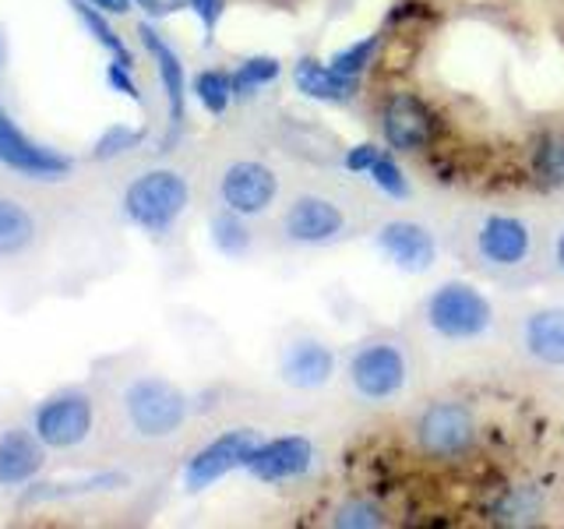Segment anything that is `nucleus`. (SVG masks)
I'll list each match as a JSON object with an SVG mask.
<instances>
[{
	"instance_id": "7c9ffc66",
	"label": "nucleus",
	"mask_w": 564,
	"mask_h": 529,
	"mask_svg": "<svg viewBox=\"0 0 564 529\" xmlns=\"http://www.w3.org/2000/svg\"><path fill=\"white\" fill-rule=\"evenodd\" d=\"M381 155V149L375 145V141H360V145H349L346 152H343V170L346 173H352V176H367L370 173V166H375V159Z\"/></svg>"
},
{
	"instance_id": "1a4fd4ad",
	"label": "nucleus",
	"mask_w": 564,
	"mask_h": 529,
	"mask_svg": "<svg viewBox=\"0 0 564 529\" xmlns=\"http://www.w3.org/2000/svg\"><path fill=\"white\" fill-rule=\"evenodd\" d=\"M279 198V173L261 159H237L219 176V202L223 208L237 212L243 219L264 216Z\"/></svg>"
},
{
	"instance_id": "ddd939ff",
	"label": "nucleus",
	"mask_w": 564,
	"mask_h": 529,
	"mask_svg": "<svg viewBox=\"0 0 564 529\" xmlns=\"http://www.w3.org/2000/svg\"><path fill=\"white\" fill-rule=\"evenodd\" d=\"M381 138L388 152L413 155L434 141V114L431 106L413 93H395L381 106Z\"/></svg>"
},
{
	"instance_id": "f704fd0d",
	"label": "nucleus",
	"mask_w": 564,
	"mask_h": 529,
	"mask_svg": "<svg viewBox=\"0 0 564 529\" xmlns=\"http://www.w3.org/2000/svg\"><path fill=\"white\" fill-rule=\"evenodd\" d=\"M551 264H554V272L564 279V223L554 229V240H551Z\"/></svg>"
},
{
	"instance_id": "4be33fe9",
	"label": "nucleus",
	"mask_w": 564,
	"mask_h": 529,
	"mask_svg": "<svg viewBox=\"0 0 564 529\" xmlns=\"http://www.w3.org/2000/svg\"><path fill=\"white\" fill-rule=\"evenodd\" d=\"M328 522L335 529H381V526H388V511L375 498L352 494V498H343L339 505L332 508Z\"/></svg>"
},
{
	"instance_id": "cd10ccee",
	"label": "nucleus",
	"mask_w": 564,
	"mask_h": 529,
	"mask_svg": "<svg viewBox=\"0 0 564 529\" xmlns=\"http://www.w3.org/2000/svg\"><path fill=\"white\" fill-rule=\"evenodd\" d=\"M378 50H381V35H378V32H370V35H364V40L346 43L343 50H335L332 57H328V64H332L335 71H339V75L360 82V78L367 75V67L375 64Z\"/></svg>"
},
{
	"instance_id": "72a5a7b5",
	"label": "nucleus",
	"mask_w": 564,
	"mask_h": 529,
	"mask_svg": "<svg viewBox=\"0 0 564 529\" xmlns=\"http://www.w3.org/2000/svg\"><path fill=\"white\" fill-rule=\"evenodd\" d=\"M131 4H141V11H149L152 18H166L173 11H181L184 0H131Z\"/></svg>"
},
{
	"instance_id": "e433bc0d",
	"label": "nucleus",
	"mask_w": 564,
	"mask_h": 529,
	"mask_svg": "<svg viewBox=\"0 0 564 529\" xmlns=\"http://www.w3.org/2000/svg\"><path fill=\"white\" fill-rule=\"evenodd\" d=\"M8 64V43H4V32H0V71Z\"/></svg>"
},
{
	"instance_id": "6ab92c4d",
	"label": "nucleus",
	"mask_w": 564,
	"mask_h": 529,
	"mask_svg": "<svg viewBox=\"0 0 564 529\" xmlns=\"http://www.w3.org/2000/svg\"><path fill=\"white\" fill-rule=\"evenodd\" d=\"M46 466V445L35 431H4L0 434V487H22L40 476Z\"/></svg>"
},
{
	"instance_id": "423d86ee",
	"label": "nucleus",
	"mask_w": 564,
	"mask_h": 529,
	"mask_svg": "<svg viewBox=\"0 0 564 529\" xmlns=\"http://www.w3.org/2000/svg\"><path fill=\"white\" fill-rule=\"evenodd\" d=\"M123 410L141 438H170L187 423L191 402L184 388L166 378H138L123 392Z\"/></svg>"
},
{
	"instance_id": "2eb2a0df",
	"label": "nucleus",
	"mask_w": 564,
	"mask_h": 529,
	"mask_svg": "<svg viewBox=\"0 0 564 529\" xmlns=\"http://www.w3.org/2000/svg\"><path fill=\"white\" fill-rule=\"evenodd\" d=\"M0 163L8 170L25 173V176H40V181H53V176L70 173V159L40 145V141H32L8 117V110H0Z\"/></svg>"
},
{
	"instance_id": "5701e85b",
	"label": "nucleus",
	"mask_w": 564,
	"mask_h": 529,
	"mask_svg": "<svg viewBox=\"0 0 564 529\" xmlns=\"http://www.w3.org/2000/svg\"><path fill=\"white\" fill-rule=\"evenodd\" d=\"M533 181L543 191L564 187V134H543L533 145Z\"/></svg>"
},
{
	"instance_id": "c756f323",
	"label": "nucleus",
	"mask_w": 564,
	"mask_h": 529,
	"mask_svg": "<svg viewBox=\"0 0 564 529\" xmlns=\"http://www.w3.org/2000/svg\"><path fill=\"white\" fill-rule=\"evenodd\" d=\"M145 138V131H138V128H128V123H113L110 131H106L99 141H96V159H117L123 152H131L138 149V141Z\"/></svg>"
},
{
	"instance_id": "473e14b6",
	"label": "nucleus",
	"mask_w": 564,
	"mask_h": 529,
	"mask_svg": "<svg viewBox=\"0 0 564 529\" xmlns=\"http://www.w3.org/2000/svg\"><path fill=\"white\" fill-rule=\"evenodd\" d=\"M106 82H110V88L113 93H123L131 102H141V93H138V82H134V75H131V67L128 64H110L106 67Z\"/></svg>"
},
{
	"instance_id": "f257e3e1",
	"label": "nucleus",
	"mask_w": 564,
	"mask_h": 529,
	"mask_svg": "<svg viewBox=\"0 0 564 529\" xmlns=\"http://www.w3.org/2000/svg\"><path fill=\"white\" fill-rule=\"evenodd\" d=\"M420 317L434 339L452 343V346L480 343L494 332V325H498V311H494L490 296L466 279L437 282V287L423 296Z\"/></svg>"
},
{
	"instance_id": "7ed1b4c3",
	"label": "nucleus",
	"mask_w": 564,
	"mask_h": 529,
	"mask_svg": "<svg viewBox=\"0 0 564 529\" xmlns=\"http://www.w3.org/2000/svg\"><path fill=\"white\" fill-rule=\"evenodd\" d=\"M480 441V420L463 399H434L413 420V445L431 463H458Z\"/></svg>"
},
{
	"instance_id": "4468645a",
	"label": "nucleus",
	"mask_w": 564,
	"mask_h": 529,
	"mask_svg": "<svg viewBox=\"0 0 564 529\" xmlns=\"http://www.w3.org/2000/svg\"><path fill=\"white\" fill-rule=\"evenodd\" d=\"M93 399L82 392H64L46 399L40 410H35L32 431L40 434L46 449H75L93 434Z\"/></svg>"
},
{
	"instance_id": "f3484780",
	"label": "nucleus",
	"mask_w": 564,
	"mask_h": 529,
	"mask_svg": "<svg viewBox=\"0 0 564 529\" xmlns=\"http://www.w3.org/2000/svg\"><path fill=\"white\" fill-rule=\"evenodd\" d=\"M519 346L533 364L564 370V304L529 311L519 325Z\"/></svg>"
},
{
	"instance_id": "c9c22d12",
	"label": "nucleus",
	"mask_w": 564,
	"mask_h": 529,
	"mask_svg": "<svg viewBox=\"0 0 564 529\" xmlns=\"http://www.w3.org/2000/svg\"><path fill=\"white\" fill-rule=\"evenodd\" d=\"M88 4H96L106 14H128L131 11V0H88Z\"/></svg>"
},
{
	"instance_id": "aec40b11",
	"label": "nucleus",
	"mask_w": 564,
	"mask_h": 529,
	"mask_svg": "<svg viewBox=\"0 0 564 529\" xmlns=\"http://www.w3.org/2000/svg\"><path fill=\"white\" fill-rule=\"evenodd\" d=\"M484 511L498 526H536L546 519V494L540 484H508L494 494Z\"/></svg>"
},
{
	"instance_id": "9b49d317",
	"label": "nucleus",
	"mask_w": 564,
	"mask_h": 529,
	"mask_svg": "<svg viewBox=\"0 0 564 529\" xmlns=\"http://www.w3.org/2000/svg\"><path fill=\"white\" fill-rule=\"evenodd\" d=\"M339 375V353L317 335H296L279 353V378L296 392H322Z\"/></svg>"
},
{
	"instance_id": "c85d7f7f",
	"label": "nucleus",
	"mask_w": 564,
	"mask_h": 529,
	"mask_svg": "<svg viewBox=\"0 0 564 529\" xmlns=\"http://www.w3.org/2000/svg\"><path fill=\"white\" fill-rule=\"evenodd\" d=\"M367 181L375 184L381 194H388V198H395V202L410 198V176H405V170L395 163V155H392V152H384V149H381V155L375 159V166H370Z\"/></svg>"
},
{
	"instance_id": "6e6552de",
	"label": "nucleus",
	"mask_w": 564,
	"mask_h": 529,
	"mask_svg": "<svg viewBox=\"0 0 564 529\" xmlns=\"http://www.w3.org/2000/svg\"><path fill=\"white\" fill-rule=\"evenodd\" d=\"M261 431L254 428H234L223 431L219 438H212L205 449H198L184 466V487L187 490H205L212 484H219L223 476L247 469L254 449L261 445Z\"/></svg>"
},
{
	"instance_id": "20e7f679",
	"label": "nucleus",
	"mask_w": 564,
	"mask_h": 529,
	"mask_svg": "<svg viewBox=\"0 0 564 529\" xmlns=\"http://www.w3.org/2000/svg\"><path fill=\"white\" fill-rule=\"evenodd\" d=\"M191 187L176 170H149L123 191V212L145 234H170L173 223L184 216Z\"/></svg>"
},
{
	"instance_id": "39448f33",
	"label": "nucleus",
	"mask_w": 564,
	"mask_h": 529,
	"mask_svg": "<svg viewBox=\"0 0 564 529\" xmlns=\"http://www.w3.org/2000/svg\"><path fill=\"white\" fill-rule=\"evenodd\" d=\"M473 255L490 272H519L536 255V229L511 212H490L473 229Z\"/></svg>"
},
{
	"instance_id": "393cba45",
	"label": "nucleus",
	"mask_w": 564,
	"mask_h": 529,
	"mask_svg": "<svg viewBox=\"0 0 564 529\" xmlns=\"http://www.w3.org/2000/svg\"><path fill=\"white\" fill-rule=\"evenodd\" d=\"M70 8H75V14L82 18V25L96 35V43H99L102 50H110V53H113V61H117V64L134 67V57H131L128 43H123L120 35L113 32V25L106 22V11H99L96 4H88V0H70Z\"/></svg>"
},
{
	"instance_id": "2f4dec72",
	"label": "nucleus",
	"mask_w": 564,
	"mask_h": 529,
	"mask_svg": "<svg viewBox=\"0 0 564 529\" xmlns=\"http://www.w3.org/2000/svg\"><path fill=\"white\" fill-rule=\"evenodd\" d=\"M184 8L198 14V22L205 29V43H212V35H216L223 14H226V0H184Z\"/></svg>"
},
{
	"instance_id": "b1692460",
	"label": "nucleus",
	"mask_w": 564,
	"mask_h": 529,
	"mask_svg": "<svg viewBox=\"0 0 564 529\" xmlns=\"http://www.w3.org/2000/svg\"><path fill=\"white\" fill-rule=\"evenodd\" d=\"M191 93L205 106V114L212 117H223L229 110V102H234V78L226 75V71H216V67H205L194 75L191 82Z\"/></svg>"
},
{
	"instance_id": "a878e982",
	"label": "nucleus",
	"mask_w": 564,
	"mask_h": 529,
	"mask_svg": "<svg viewBox=\"0 0 564 529\" xmlns=\"http://www.w3.org/2000/svg\"><path fill=\"white\" fill-rule=\"evenodd\" d=\"M32 234H35V223L29 212L11 198H0V255L25 251Z\"/></svg>"
},
{
	"instance_id": "a211bd4d",
	"label": "nucleus",
	"mask_w": 564,
	"mask_h": 529,
	"mask_svg": "<svg viewBox=\"0 0 564 529\" xmlns=\"http://www.w3.org/2000/svg\"><path fill=\"white\" fill-rule=\"evenodd\" d=\"M293 85L300 96L317 99V102H332V106H349L360 96V82L339 75L328 61L317 57H300L293 64Z\"/></svg>"
},
{
	"instance_id": "412c9836",
	"label": "nucleus",
	"mask_w": 564,
	"mask_h": 529,
	"mask_svg": "<svg viewBox=\"0 0 564 529\" xmlns=\"http://www.w3.org/2000/svg\"><path fill=\"white\" fill-rule=\"evenodd\" d=\"M279 75H282L279 57H269V53L247 57V61H240L234 71H229V78H234V96L237 99H251V96L261 93L264 85H272Z\"/></svg>"
},
{
	"instance_id": "f03ea898",
	"label": "nucleus",
	"mask_w": 564,
	"mask_h": 529,
	"mask_svg": "<svg viewBox=\"0 0 564 529\" xmlns=\"http://www.w3.org/2000/svg\"><path fill=\"white\" fill-rule=\"evenodd\" d=\"M413 378L410 353L402 343L388 339V335H375L364 339L346 360V381L352 396L367 406H388L395 402Z\"/></svg>"
},
{
	"instance_id": "9d476101",
	"label": "nucleus",
	"mask_w": 564,
	"mask_h": 529,
	"mask_svg": "<svg viewBox=\"0 0 564 529\" xmlns=\"http://www.w3.org/2000/svg\"><path fill=\"white\" fill-rule=\"evenodd\" d=\"M375 251L405 276H423L437 261V237L420 219H388L375 229Z\"/></svg>"
},
{
	"instance_id": "dca6fc26",
	"label": "nucleus",
	"mask_w": 564,
	"mask_h": 529,
	"mask_svg": "<svg viewBox=\"0 0 564 529\" xmlns=\"http://www.w3.org/2000/svg\"><path fill=\"white\" fill-rule=\"evenodd\" d=\"M138 35H141V46L152 57L155 64V75H159V85H163L166 93V106H170V134L163 141V152L170 149V141L176 138L184 123V106H187V75H184V61L181 53H176L163 35H159L152 25H138Z\"/></svg>"
},
{
	"instance_id": "f8f14e48",
	"label": "nucleus",
	"mask_w": 564,
	"mask_h": 529,
	"mask_svg": "<svg viewBox=\"0 0 564 529\" xmlns=\"http://www.w3.org/2000/svg\"><path fill=\"white\" fill-rule=\"evenodd\" d=\"M317 463V449L307 434H279V438H264L254 449L247 473L261 484H293L304 481Z\"/></svg>"
},
{
	"instance_id": "bb28decb",
	"label": "nucleus",
	"mask_w": 564,
	"mask_h": 529,
	"mask_svg": "<svg viewBox=\"0 0 564 529\" xmlns=\"http://www.w3.org/2000/svg\"><path fill=\"white\" fill-rule=\"evenodd\" d=\"M212 244L219 247L226 258H243L251 251V229H247L243 216L223 208L219 216H212Z\"/></svg>"
},
{
	"instance_id": "0eeeda50",
	"label": "nucleus",
	"mask_w": 564,
	"mask_h": 529,
	"mask_svg": "<svg viewBox=\"0 0 564 529\" xmlns=\"http://www.w3.org/2000/svg\"><path fill=\"white\" fill-rule=\"evenodd\" d=\"M279 229L296 247H328L346 237L349 216L328 194H300V198L282 208Z\"/></svg>"
}]
</instances>
